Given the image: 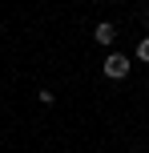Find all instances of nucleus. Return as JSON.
Listing matches in <instances>:
<instances>
[{
	"instance_id": "nucleus-3",
	"label": "nucleus",
	"mask_w": 149,
	"mask_h": 153,
	"mask_svg": "<svg viewBox=\"0 0 149 153\" xmlns=\"http://www.w3.org/2000/svg\"><path fill=\"white\" fill-rule=\"evenodd\" d=\"M137 56H141V61H149V36L137 40Z\"/></svg>"
},
{
	"instance_id": "nucleus-1",
	"label": "nucleus",
	"mask_w": 149,
	"mask_h": 153,
	"mask_svg": "<svg viewBox=\"0 0 149 153\" xmlns=\"http://www.w3.org/2000/svg\"><path fill=\"white\" fill-rule=\"evenodd\" d=\"M105 76H113V81H125V76H129V56L109 53V56H105Z\"/></svg>"
},
{
	"instance_id": "nucleus-2",
	"label": "nucleus",
	"mask_w": 149,
	"mask_h": 153,
	"mask_svg": "<svg viewBox=\"0 0 149 153\" xmlns=\"http://www.w3.org/2000/svg\"><path fill=\"white\" fill-rule=\"evenodd\" d=\"M93 36L101 40V45H113V40H117V28H113L109 20H101V24H97V28H93Z\"/></svg>"
}]
</instances>
